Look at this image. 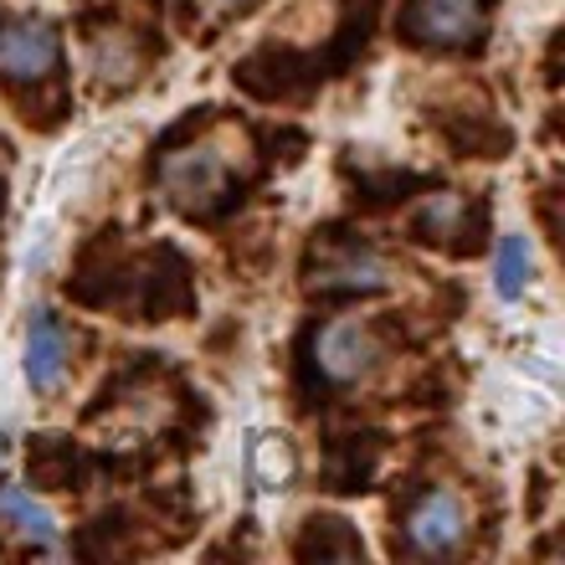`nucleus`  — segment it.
I'll use <instances>...</instances> for the list:
<instances>
[{
	"mask_svg": "<svg viewBox=\"0 0 565 565\" xmlns=\"http://www.w3.org/2000/svg\"><path fill=\"white\" fill-rule=\"evenodd\" d=\"M232 180H237V154L226 139H195V145H180L160 160L164 195L191 216H206L211 206H222Z\"/></svg>",
	"mask_w": 565,
	"mask_h": 565,
	"instance_id": "obj_1",
	"label": "nucleus"
},
{
	"mask_svg": "<svg viewBox=\"0 0 565 565\" xmlns=\"http://www.w3.org/2000/svg\"><path fill=\"white\" fill-rule=\"evenodd\" d=\"M381 360V344L360 319H334L313 334V371L324 375L329 386H355L375 371Z\"/></svg>",
	"mask_w": 565,
	"mask_h": 565,
	"instance_id": "obj_2",
	"label": "nucleus"
},
{
	"mask_svg": "<svg viewBox=\"0 0 565 565\" xmlns=\"http://www.w3.org/2000/svg\"><path fill=\"white\" fill-rule=\"evenodd\" d=\"M406 31L427 46H468L483 31V0H417Z\"/></svg>",
	"mask_w": 565,
	"mask_h": 565,
	"instance_id": "obj_3",
	"label": "nucleus"
},
{
	"mask_svg": "<svg viewBox=\"0 0 565 565\" xmlns=\"http://www.w3.org/2000/svg\"><path fill=\"white\" fill-rule=\"evenodd\" d=\"M462 535H468V509H462V499L452 489H431L427 499H417V509L406 514V540H412V551H422V555L452 551Z\"/></svg>",
	"mask_w": 565,
	"mask_h": 565,
	"instance_id": "obj_4",
	"label": "nucleus"
},
{
	"mask_svg": "<svg viewBox=\"0 0 565 565\" xmlns=\"http://www.w3.org/2000/svg\"><path fill=\"white\" fill-rule=\"evenodd\" d=\"M0 67L15 77V83H36L57 67V31L46 21H15L0 36Z\"/></svg>",
	"mask_w": 565,
	"mask_h": 565,
	"instance_id": "obj_5",
	"label": "nucleus"
},
{
	"mask_svg": "<svg viewBox=\"0 0 565 565\" xmlns=\"http://www.w3.org/2000/svg\"><path fill=\"white\" fill-rule=\"evenodd\" d=\"M62 371H67V334L52 313H36L26 329V381L36 391H57Z\"/></svg>",
	"mask_w": 565,
	"mask_h": 565,
	"instance_id": "obj_6",
	"label": "nucleus"
},
{
	"mask_svg": "<svg viewBox=\"0 0 565 565\" xmlns=\"http://www.w3.org/2000/svg\"><path fill=\"white\" fill-rule=\"evenodd\" d=\"M313 288H355V294H375L386 288V263L360 247H334L313 263Z\"/></svg>",
	"mask_w": 565,
	"mask_h": 565,
	"instance_id": "obj_7",
	"label": "nucleus"
},
{
	"mask_svg": "<svg viewBox=\"0 0 565 565\" xmlns=\"http://www.w3.org/2000/svg\"><path fill=\"white\" fill-rule=\"evenodd\" d=\"M0 520H11L15 535L26 540V545H36V551H52V545H57V514L21 489L0 493Z\"/></svg>",
	"mask_w": 565,
	"mask_h": 565,
	"instance_id": "obj_8",
	"label": "nucleus"
},
{
	"mask_svg": "<svg viewBox=\"0 0 565 565\" xmlns=\"http://www.w3.org/2000/svg\"><path fill=\"white\" fill-rule=\"evenodd\" d=\"M294 447H288V437H257L253 443V483L263 493H278L288 489V478H294Z\"/></svg>",
	"mask_w": 565,
	"mask_h": 565,
	"instance_id": "obj_9",
	"label": "nucleus"
},
{
	"mask_svg": "<svg viewBox=\"0 0 565 565\" xmlns=\"http://www.w3.org/2000/svg\"><path fill=\"white\" fill-rule=\"evenodd\" d=\"M530 268H535L530 237H504V242H499V263H493L499 294H504V298H520V294H524V282H530Z\"/></svg>",
	"mask_w": 565,
	"mask_h": 565,
	"instance_id": "obj_10",
	"label": "nucleus"
},
{
	"mask_svg": "<svg viewBox=\"0 0 565 565\" xmlns=\"http://www.w3.org/2000/svg\"><path fill=\"white\" fill-rule=\"evenodd\" d=\"M458 216H462L458 195H431L427 206H422V216H417V232L422 237H431V242H443V237L458 232Z\"/></svg>",
	"mask_w": 565,
	"mask_h": 565,
	"instance_id": "obj_11",
	"label": "nucleus"
},
{
	"mask_svg": "<svg viewBox=\"0 0 565 565\" xmlns=\"http://www.w3.org/2000/svg\"><path fill=\"white\" fill-rule=\"evenodd\" d=\"M11 473V437H6V431H0V478Z\"/></svg>",
	"mask_w": 565,
	"mask_h": 565,
	"instance_id": "obj_12",
	"label": "nucleus"
},
{
	"mask_svg": "<svg viewBox=\"0 0 565 565\" xmlns=\"http://www.w3.org/2000/svg\"><path fill=\"white\" fill-rule=\"evenodd\" d=\"M216 6H226V11H242V6H253V0H216Z\"/></svg>",
	"mask_w": 565,
	"mask_h": 565,
	"instance_id": "obj_13",
	"label": "nucleus"
}]
</instances>
